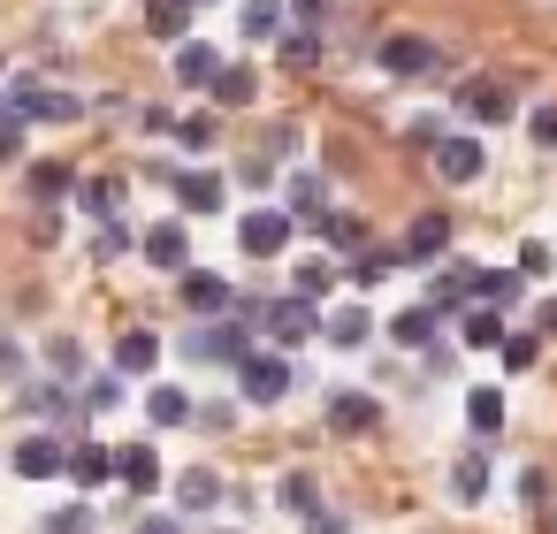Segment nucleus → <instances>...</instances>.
Returning <instances> with one entry per match:
<instances>
[{"mask_svg":"<svg viewBox=\"0 0 557 534\" xmlns=\"http://www.w3.org/2000/svg\"><path fill=\"white\" fill-rule=\"evenodd\" d=\"M207 92H214V108H252V92H260V70H252V62H222V77H214Z\"/></svg>","mask_w":557,"mask_h":534,"instance_id":"obj_21","label":"nucleus"},{"mask_svg":"<svg viewBox=\"0 0 557 534\" xmlns=\"http://www.w3.org/2000/svg\"><path fill=\"white\" fill-rule=\"evenodd\" d=\"M214 131H222V123H214V115H207V108H199V115H184V123H176V138H184V146H191V153H207V146H214Z\"/></svg>","mask_w":557,"mask_h":534,"instance_id":"obj_42","label":"nucleus"},{"mask_svg":"<svg viewBox=\"0 0 557 534\" xmlns=\"http://www.w3.org/2000/svg\"><path fill=\"white\" fill-rule=\"evenodd\" d=\"M176 504H184V511H214V504H222V473H207V465L176 473Z\"/></svg>","mask_w":557,"mask_h":534,"instance_id":"obj_28","label":"nucleus"},{"mask_svg":"<svg viewBox=\"0 0 557 534\" xmlns=\"http://www.w3.org/2000/svg\"><path fill=\"white\" fill-rule=\"evenodd\" d=\"M191 9H207V0H191Z\"/></svg>","mask_w":557,"mask_h":534,"instance_id":"obj_52","label":"nucleus"},{"mask_svg":"<svg viewBox=\"0 0 557 534\" xmlns=\"http://www.w3.org/2000/svg\"><path fill=\"white\" fill-rule=\"evenodd\" d=\"M214 77H222V54H214L207 39H184V47H176V85H184V92H207Z\"/></svg>","mask_w":557,"mask_h":534,"instance_id":"obj_12","label":"nucleus"},{"mask_svg":"<svg viewBox=\"0 0 557 534\" xmlns=\"http://www.w3.org/2000/svg\"><path fill=\"white\" fill-rule=\"evenodd\" d=\"M146 420H153V427H184V420H191V397H184L176 382H153V389H146Z\"/></svg>","mask_w":557,"mask_h":534,"instance_id":"obj_27","label":"nucleus"},{"mask_svg":"<svg viewBox=\"0 0 557 534\" xmlns=\"http://www.w3.org/2000/svg\"><path fill=\"white\" fill-rule=\"evenodd\" d=\"M146 32L169 39V47H184L191 39V0H146Z\"/></svg>","mask_w":557,"mask_h":534,"instance_id":"obj_22","label":"nucleus"},{"mask_svg":"<svg viewBox=\"0 0 557 534\" xmlns=\"http://www.w3.org/2000/svg\"><path fill=\"white\" fill-rule=\"evenodd\" d=\"M290 229H298V222H290L283 207H252V214L237 222V245H245L252 260H275V252L290 245Z\"/></svg>","mask_w":557,"mask_h":534,"instance_id":"obj_4","label":"nucleus"},{"mask_svg":"<svg viewBox=\"0 0 557 534\" xmlns=\"http://www.w3.org/2000/svg\"><path fill=\"white\" fill-rule=\"evenodd\" d=\"M0 77H9V54H0Z\"/></svg>","mask_w":557,"mask_h":534,"instance_id":"obj_51","label":"nucleus"},{"mask_svg":"<svg viewBox=\"0 0 557 534\" xmlns=\"http://www.w3.org/2000/svg\"><path fill=\"white\" fill-rule=\"evenodd\" d=\"M306 534H344V519H336V511H313V519H306Z\"/></svg>","mask_w":557,"mask_h":534,"instance_id":"obj_47","label":"nucleus"},{"mask_svg":"<svg viewBox=\"0 0 557 534\" xmlns=\"http://www.w3.org/2000/svg\"><path fill=\"white\" fill-rule=\"evenodd\" d=\"M329 191H321V176H290V214H306V222H321L329 207H321Z\"/></svg>","mask_w":557,"mask_h":534,"instance_id":"obj_36","label":"nucleus"},{"mask_svg":"<svg viewBox=\"0 0 557 534\" xmlns=\"http://www.w3.org/2000/svg\"><path fill=\"white\" fill-rule=\"evenodd\" d=\"M245 351H252V328L230 321V313H222V321H199V328L184 336V359H199V367H207V359H214V367H237Z\"/></svg>","mask_w":557,"mask_h":534,"instance_id":"obj_2","label":"nucleus"},{"mask_svg":"<svg viewBox=\"0 0 557 534\" xmlns=\"http://www.w3.org/2000/svg\"><path fill=\"white\" fill-rule=\"evenodd\" d=\"M527 131H534V146H549V153H557V108H534V123H527Z\"/></svg>","mask_w":557,"mask_h":534,"instance_id":"obj_46","label":"nucleus"},{"mask_svg":"<svg viewBox=\"0 0 557 534\" xmlns=\"http://www.w3.org/2000/svg\"><path fill=\"white\" fill-rule=\"evenodd\" d=\"M146 260L169 268V275H184V268H191V237H184V222H153V229H146Z\"/></svg>","mask_w":557,"mask_h":534,"instance_id":"obj_13","label":"nucleus"},{"mask_svg":"<svg viewBox=\"0 0 557 534\" xmlns=\"http://www.w3.org/2000/svg\"><path fill=\"white\" fill-rule=\"evenodd\" d=\"M0 161H24V123L0 108Z\"/></svg>","mask_w":557,"mask_h":534,"instance_id":"obj_45","label":"nucleus"},{"mask_svg":"<svg viewBox=\"0 0 557 534\" xmlns=\"http://www.w3.org/2000/svg\"><path fill=\"white\" fill-rule=\"evenodd\" d=\"M329 427H336V435H367V427H382V405H374L367 389H336V397H329Z\"/></svg>","mask_w":557,"mask_h":534,"instance_id":"obj_10","label":"nucleus"},{"mask_svg":"<svg viewBox=\"0 0 557 534\" xmlns=\"http://www.w3.org/2000/svg\"><path fill=\"white\" fill-rule=\"evenodd\" d=\"M466 344H473V351H496V344H504V313L466 306Z\"/></svg>","mask_w":557,"mask_h":534,"instance_id":"obj_34","label":"nucleus"},{"mask_svg":"<svg viewBox=\"0 0 557 534\" xmlns=\"http://www.w3.org/2000/svg\"><path fill=\"white\" fill-rule=\"evenodd\" d=\"M321 336H329L336 351H359V344L374 336V313H367V306H336V313H321Z\"/></svg>","mask_w":557,"mask_h":534,"instance_id":"obj_19","label":"nucleus"},{"mask_svg":"<svg viewBox=\"0 0 557 534\" xmlns=\"http://www.w3.org/2000/svg\"><path fill=\"white\" fill-rule=\"evenodd\" d=\"M176 290H184V306H191L199 321H222V313L237 306L230 275H214V268H184V283H176Z\"/></svg>","mask_w":557,"mask_h":534,"instance_id":"obj_6","label":"nucleus"},{"mask_svg":"<svg viewBox=\"0 0 557 534\" xmlns=\"http://www.w3.org/2000/svg\"><path fill=\"white\" fill-rule=\"evenodd\" d=\"M290 283H298L290 298H306V306H313V298H329V283H336V260H298V275H290Z\"/></svg>","mask_w":557,"mask_h":534,"instance_id":"obj_33","label":"nucleus"},{"mask_svg":"<svg viewBox=\"0 0 557 534\" xmlns=\"http://www.w3.org/2000/svg\"><path fill=\"white\" fill-rule=\"evenodd\" d=\"M389 268H397V245H389V252H374V245H367V252L351 260V283H382Z\"/></svg>","mask_w":557,"mask_h":534,"instance_id":"obj_43","label":"nucleus"},{"mask_svg":"<svg viewBox=\"0 0 557 534\" xmlns=\"http://www.w3.org/2000/svg\"><path fill=\"white\" fill-rule=\"evenodd\" d=\"M47 534H100V519H92V504H62L47 519Z\"/></svg>","mask_w":557,"mask_h":534,"instance_id":"obj_40","label":"nucleus"},{"mask_svg":"<svg viewBox=\"0 0 557 534\" xmlns=\"http://www.w3.org/2000/svg\"><path fill=\"white\" fill-rule=\"evenodd\" d=\"M283 62H290V70H313V62H321V39H313V32H283Z\"/></svg>","mask_w":557,"mask_h":534,"instance_id":"obj_41","label":"nucleus"},{"mask_svg":"<svg viewBox=\"0 0 557 534\" xmlns=\"http://www.w3.org/2000/svg\"><path fill=\"white\" fill-rule=\"evenodd\" d=\"M466 115L473 123H511V92L504 85H466Z\"/></svg>","mask_w":557,"mask_h":534,"instance_id":"obj_30","label":"nucleus"},{"mask_svg":"<svg viewBox=\"0 0 557 534\" xmlns=\"http://www.w3.org/2000/svg\"><path fill=\"white\" fill-rule=\"evenodd\" d=\"M260 328L290 351V344H313V336H321V313H313L306 298H275V306H260Z\"/></svg>","mask_w":557,"mask_h":534,"instance_id":"obj_5","label":"nucleus"},{"mask_svg":"<svg viewBox=\"0 0 557 534\" xmlns=\"http://www.w3.org/2000/svg\"><path fill=\"white\" fill-rule=\"evenodd\" d=\"M176 184V207L184 214H222V199H230V184L214 176V169H184V176H169Z\"/></svg>","mask_w":557,"mask_h":534,"instance_id":"obj_8","label":"nucleus"},{"mask_svg":"<svg viewBox=\"0 0 557 534\" xmlns=\"http://www.w3.org/2000/svg\"><path fill=\"white\" fill-rule=\"evenodd\" d=\"M443 245H450V214H420V222L405 229L397 260H443Z\"/></svg>","mask_w":557,"mask_h":534,"instance_id":"obj_16","label":"nucleus"},{"mask_svg":"<svg viewBox=\"0 0 557 534\" xmlns=\"http://www.w3.org/2000/svg\"><path fill=\"white\" fill-rule=\"evenodd\" d=\"M115 481L138 488V496H153V488H161V450H153V443H123V450H115Z\"/></svg>","mask_w":557,"mask_h":534,"instance_id":"obj_11","label":"nucleus"},{"mask_svg":"<svg viewBox=\"0 0 557 534\" xmlns=\"http://www.w3.org/2000/svg\"><path fill=\"white\" fill-rule=\"evenodd\" d=\"M313 229H321V245H329V252H351V260L367 252V222H359V214H321Z\"/></svg>","mask_w":557,"mask_h":534,"instance_id":"obj_25","label":"nucleus"},{"mask_svg":"<svg viewBox=\"0 0 557 534\" xmlns=\"http://www.w3.org/2000/svg\"><path fill=\"white\" fill-rule=\"evenodd\" d=\"M92 252H100V260H115V252H131V229H123V222H100V237H92Z\"/></svg>","mask_w":557,"mask_h":534,"instance_id":"obj_44","label":"nucleus"},{"mask_svg":"<svg viewBox=\"0 0 557 534\" xmlns=\"http://www.w3.org/2000/svg\"><path fill=\"white\" fill-rule=\"evenodd\" d=\"M47 367H54V382H77V374H85V351H77V336H54V344H47Z\"/></svg>","mask_w":557,"mask_h":534,"instance_id":"obj_38","label":"nucleus"},{"mask_svg":"<svg viewBox=\"0 0 557 534\" xmlns=\"http://www.w3.org/2000/svg\"><path fill=\"white\" fill-rule=\"evenodd\" d=\"M9 115L32 131V123H77L85 115V100L77 92H54V85H39V77H16L9 85Z\"/></svg>","mask_w":557,"mask_h":534,"instance_id":"obj_1","label":"nucleus"},{"mask_svg":"<svg viewBox=\"0 0 557 534\" xmlns=\"http://www.w3.org/2000/svg\"><path fill=\"white\" fill-rule=\"evenodd\" d=\"M62 473H70L77 488H108V481H115V450H108V443H77V450L62 458Z\"/></svg>","mask_w":557,"mask_h":534,"instance_id":"obj_14","label":"nucleus"},{"mask_svg":"<svg viewBox=\"0 0 557 534\" xmlns=\"http://www.w3.org/2000/svg\"><path fill=\"white\" fill-rule=\"evenodd\" d=\"M542 336H557V298H549V306H542Z\"/></svg>","mask_w":557,"mask_h":534,"instance_id":"obj_49","label":"nucleus"},{"mask_svg":"<svg viewBox=\"0 0 557 534\" xmlns=\"http://www.w3.org/2000/svg\"><path fill=\"white\" fill-rule=\"evenodd\" d=\"M435 176L443 184H473L481 176V146L473 138H435Z\"/></svg>","mask_w":557,"mask_h":534,"instance_id":"obj_15","label":"nucleus"},{"mask_svg":"<svg viewBox=\"0 0 557 534\" xmlns=\"http://www.w3.org/2000/svg\"><path fill=\"white\" fill-rule=\"evenodd\" d=\"M275 496H283V511H306V519L321 511V481H313V473H283Z\"/></svg>","mask_w":557,"mask_h":534,"instance_id":"obj_35","label":"nucleus"},{"mask_svg":"<svg viewBox=\"0 0 557 534\" xmlns=\"http://www.w3.org/2000/svg\"><path fill=\"white\" fill-rule=\"evenodd\" d=\"M473 298H481L488 313H504V306L527 298V275H519V268H481V275H473Z\"/></svg>","mask_w":557,"mask_h":534,"instance_id":"obj_18","label":"nucleus"},{"mask_svg":"<svg viewBox=\"0 0 557 534\" xmlns=\"http://www.w3.org/2000/svg\"><path fill=\"white\" fill-rule=\"evenodd\" d=\"M77 191V169L70 161H32V199L39 207H54V199H70Z\"/></svg>","mask_w":557,"mask_h":534,"instance_id":"obj_24","label":"nucleus"},{"mask_svg":"<svg viewBox=\"0 0 557 534\" xmlns=\"http://www.w3.org/2000/svg\"><path fill=\"white\" fill-rule=\"evenodd\" d=\"M222 534H230V526H222Z\"/></svg>","mask_w":557,"mask_h":534,"instance_id":"obj_53","label":"nucleus"},{"mask_svg":"<svg viewBox=\"0 0 557 534\" xmlns=\"http://www.w3.org/2000/svg\"><path fill=\"white\" fill-rule=\"evenodd\" d=\"M138 534H184V526H176V519H161V511H153V519H138Z\"/></svg>","mask_w":557,"mask_h":534,"instance_id":"obj_48","label":"nucleus"},{"mask_svg":"<svg viewBox=\"0 0 557 534\" xmlns=\"http://www.w3.org/2000/svg\"><path fill=\"white\" fill-rule=\"evenodd\" d=\"M237 389H245V405L290 397V359H283V351H245V359H237Z\"/></svg>","mask_w":557,"mask_h":534,"instance_id":"obj_3","label":"nucleus"},{"mask_svg":"<svg viewBox=\"0 0 557 534\" xmlns=\"http://www.w3.org/2000/svg\"><path fill=\"white\" fill-rule=\"evenodd\" d=\"M450 496H458V504H481V496H488V458H481V450H458V458H450Z\"/></svg>","mask_w":557,"mask_h":534,"instance_id":"obj_23","label":"nucleus"},{"mask_svg":"<svg viewBox=\"0 0 557 534\" xmlns=\"http://www.w3.org/2000/svg\"><path fill=\"white\" fill-rule=\"evenodd\" d=\"M123 405V374H92L85 382V412H115Z\"/></svg>","mask_w":557,"mask_h":534,"instance_id":"obj_39","label":"nucleus"},{"mask_svg":"<svg viewBox=\"0 0 557 534\" xmlns=\"http://www.w3.org/2000/svg\"><path fill=\"white\" fill-rule=\"evenodd\" d=\"M473 275H481V268H466V260L435 268V283H428V306H435V313H450V306H473Z\"/></svg>","mask_w":557,"mask_h":534,"instance_id":"obj_17","label":"nucleus"},{"mask_svg":"<svg viewBox=\"0 0 557 534\" xmlns=\"http://www.w3.org/2000/svg\"><path fill=\"white\" fill-rule=\"evenodd\" d=\"M443 54H435V39H420V32H389L382 39V70L389 77H428Z\"/></svg>","mask_w":557,"mask_h":534,"instance_id":"obj_7","label":"nucleus"},{"mask_svg":"<svg viewBox=\"0 0 557 534\" xmlns=\"http://www.w3.org/2000/svg\"><path fill=\"white\" fill-rule=\"evenodd\" d=\"M161 367V336L153 328H123L115 336V374H153Z\"/></svg>","mask_w":557,"mask_h":534,"instance_id":"obj_20","label":"nucleus"},{"mask_svg":"<svg viewBox=\"0 0 557 534\" xmlns=\"http://www.w3.org/2000/svg\"><path fill=\"white\" fill-rule=\"evenodd\" d=\"M62 458H70V443H62V435H24L9 465H16L24 481H54V473H62Z\"/></svg>","mask_w":557,"mask_h":534,"instance_id":"obj_9","label":"nucleus"},{"mask_svg":"<svg viewBox=\"0 0 557 534\" xmlns=\"http://www.w3.org/2000/svg\"><path fill=\"white\" fill-rule=\"evenodd\" d=\"M435 328H443L435 306H405V313L389 321V344H412V351H420V344H435Z\"/></svg>","mask_w":557,"mask_h":534,"instance_id":"obj_26","label":"nucleus"},{"mask_svg":"<svg viewBox=\"0 0 557 534\" xmlns=\"http://www.w3.org/2000/svg\"><path fill=\"white\" fill-rule=\"evenodd\" d=\"M77 207H85L92 222H115V214H123V184H115V176H92V184H77Z\"/></svg>","mask_w":557,"mask_h":534,"instance_id":"obj_29","label":"nucleus"},{"mask_svg":"<svg viewBox=\"0 0 557 534\" xmlns=\"http://www.w3.org/2000/svg\"><path fill=\"white\" fill-rule=\"evenodd\" d=\"M237 24H245V39H283V0H245Z\"/></svg>","mask_w":557,"mask_h":534,"instance_id":"obj_31","label":"nucleus"},{"mask_svg":"<svg viewBox=\"0 0 557 534\" xmlns=\"http://www.w3.org/2000/svg\"><path fill=\"white\" fill-rule=\"evenodd\" d=\"M534 351H542V336H527V328H519V336L504 328V344H496V359H504L511 374H527V367H534Z\"/></svg>","mask_w":557,"mask_h":534,"instance_id":"obj_37","label":"nucleus"},{"mask_svg":"<svg viewBox=\"0 0 557 534\" xmlns=\"http://www.w3.org/2000/svg\"><path fill=\"white\" fill-rule=\"evenodd\" d=\"M321 9H329V0H298V16H321Z\"/></svg>","mask_w":557,"mask_h":534,"instance_id":"obj_50","label":"nucleus"},{"mask_svg":"<svg viewBox=\"0 0 557 534\" xmlns=\"http://www.w3.org/2000/svg\"><path fill=\"white\" fill-rule=\"evenodd\" d=\"M466 420H473V435H496L504 427V389H466Z\"/></svg>","mask_w":557,"mask_h":534,"instance_id":"obj_32","label":"nucleus"}]
</instances>
